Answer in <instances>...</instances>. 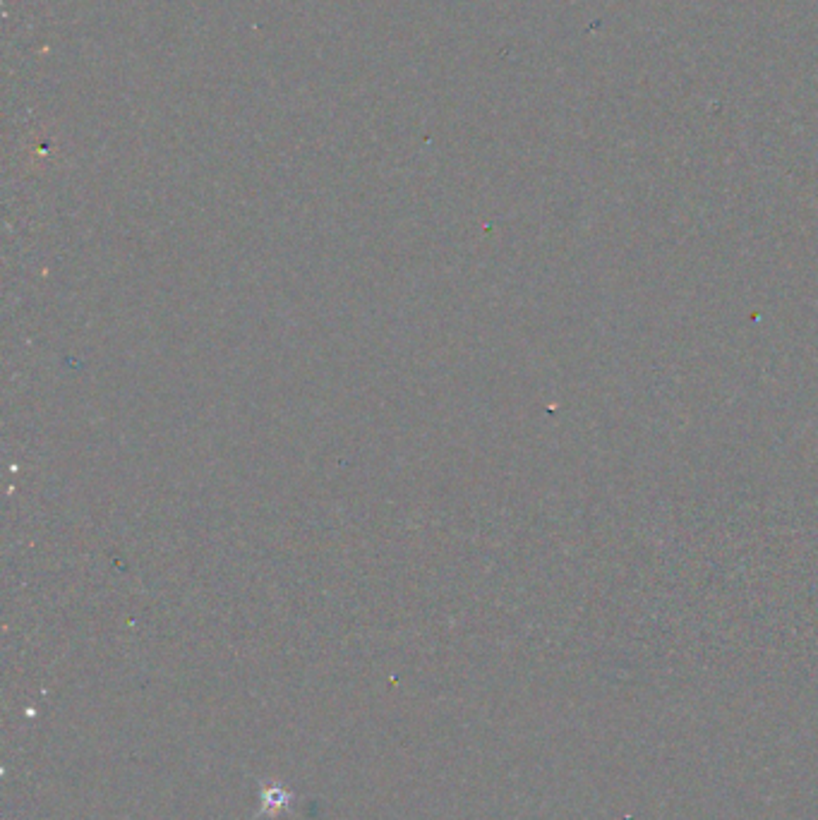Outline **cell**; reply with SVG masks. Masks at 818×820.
<instances>
[{
  "instance_id": "6da1fadb",
  "label": "cell",
  "mask_w": 818,
  "mask_h": 820,
  "mask_svg": "<svg viewBox=\"0 0 818 820\" xmlns=\"http://www.w3.org/2000/svg\"><path fill=\"white\" fill-rule=\"evenodd\" d=\"M291 799H293V794L291 791H286L284 786H276V784H269V786H264L262 789V811L264 813H279V811H284L286 806H289L291 803Z\"/></svg>"
}]
</instances>
